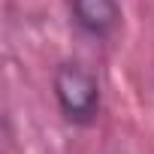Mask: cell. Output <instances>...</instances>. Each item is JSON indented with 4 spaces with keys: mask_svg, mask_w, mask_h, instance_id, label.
Wrapping results in <instances>:
<instances>
[{
    "mask_svg": "<svg viewBox=\"0 0 154 154\" xmlns=\"http://www.w3.org/2000/svg\"><path fill=\"white\" fill-rule=\"evenodd\" d=\"M51 97L66 124L72 127L97 124L100 109H103V91H100L97 72L85 66L82 60L63 57L51 69Z\"/></svg>",
    "mask_w": 154,
    "mask_h": 154,
    "instance_id": "obj_1",
    "label": "cell"
},
{
    "mask_svg": "<svg viewBox=\"0 0 154 154\" xmlns=\"http://www.w3.org/2000/svg\"><path fill=\"white\" fill-rule=\"evenodd\" d=\"M66 6L72 27L94 42H109L124 18L118 0H69Z\"/></svg>",
    "mask_w": 154,
    "mask_h": 154,
    "instance_id": "obj_2",
    "label": "cell"
}]
</instances>
